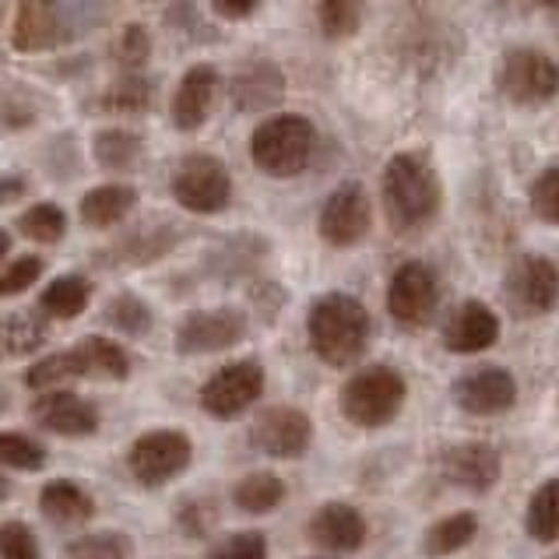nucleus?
Listing matches in <instances>:
<instances>
[{"label": "nucleus", "instance_id": "nucleus-42", "mask_svg": "<svg viewBox=\"0 0 559 559\" xmlns=\"http://www.w3.org/2000/svg\"><path fill=\"white\" fill-rule=\"evenodd\" d=\"M43 275V261L39 258H19L8 271H0V299H11L25 293L28 285H36Z\"/></svg>", "mask_w": 559, "mask_h": 559}, {"label": "nucleus", "instance_id": "nucleus-20", "mask_svg": "<svg viewBox=\"0 0 559 559\" xmlns=\"http://www.w3.org/2000/svg\"><path fill=\"white\" fill-rule=\"evenodd\" d=\"M310 538L328 552H356L366 542V521L353 503H324L310 518Z\"/></svg>", "mask_w": 559, "mask_h": 559}, {"label": "nucleus", "instance_id": "nucleus-21", "mask_svg": "<svg viewBox=\"0 0 559 559\" xmlns=\"http://www.w3.org/2000/svg\"><path fill=\"white\" fill-rule=\"evenodd\" d=\"M57 32H60L57 0H22L19 14H14V32H11L14 50H22V53L46 50V46L57 43Z\"/></svg>", "mask_w": 559, "mask_h": 559}, {"label": "nucleus", "instance_id": "nucleus-35", "mask_svg": "<svg viewBox=\"0 0 559 559\" xmlns=\"http://www.w3.org/2000/svg\"><path fill=\"white\" fill-rule=\"evenodd\" d=\"M106 321L114 324L120 334H131V338H138V334H148L152 310H148V302L138 299V296H117L106 307Z\"/></svg>", "mask_w": 559, "mask_h": 559}, {"label": "nucleus", "instance_id": "nucleus-4", "mask_svg": "<svg viewBox=\"0 0 559 559\" xmlns=\"http://www.w3.org/2000/svg\"><path fill=\"white\" fill-rule=\"evenodd\" d=\"M405 397L408 383L402 373L391 370V366H370V370H359L342 388V412L348 423L362 429H380L402 412Z\"/></svg>", "mask_w": 559, "mask_h": 559}, {"label": "nucleus", "instance_id": "nucleus-32", "mask_svg": "<svg viewBox=\"0 0 559 559\" xmlns=\"http://www.w3.org/2000/svg\"><path fill=\"white\" fill-rule=\"evenodd\" d=\"M127 556H131V542L120 532L82 535L63 549V559H127Z\"/></svg>", "mask_w": 559, "mask_h": 559}, {"label": "nucleus", "instance_id": "nucleus-18", "mask_svg": "<svg viewBox=\"0 0 559 559\" xmlns=\"http://www.w3.org/2000/svg\"><path fill=\"white\" fill-rule=\"evenodd\" d=\"M229 95L239 114L271 109V106H278L285 95V74L271 60H250L236 71Z\"/></svg>", "mask_w": 559, "mask_h": 559}, {"label": "nucleus", "instance_id": "nucleus-33", "mask_svg": "<svg viewBox=\"0 0 559 559\" xmlns=\"http://www.w3.org/2000/svg\"><path fill=\"white\" fill-rule=\"evenodd\" d=\"M19 229L36 239V243H57V239L68 233V215L57 204H32L28 212L19 218Z\"/></svg>", "mask_w": 559, "mask_h": 559}, {"label": "nucleus", "instance_id": "nucleus-40", "mask_svg": "<svg viewBox=\"0 0 559 559\" xmlns=\"http://www.w3.org/2000/svg\"><path fill=\"white\" fill-rule=\"evenodd\" d=\"M148 53H152L148 32L141 28V25H127V28L120 32V39H117V60H120V68H127V71L145 68V63H148Z\"/></svg>", "mask_w": 559, "mask_h": 559}, {"label": "nucleus", "instance_id": "nucleus-47", "mask_svg": "<svg viewBox=\"0 0 559 559\" xmlns=\"http://www.w3.org/2000/svg\"><path fill=\"white\" fill-rule=\"evenodd\" d=\"M4 497H8V478L0 475V500H4Z\"/></svg>", "mask_w": 559, "mask_h": 559}, {"label": "nucleus", "instance_id": "nucleus-17", "mask_svg": "<svg viewBox=\"0 0 559 559\" xmlns=\"http://www.w3.org/2000/svg\"><path fill=\"white\" fill-rule=\"evenodd\" d=\"M500 454L489 443H457L443 454V475L447 483H454L468 492H489L500 483Z\"/></svg>", "mask_w": 559, "mask_h": 559}, {"label": "nucleus", "instance_id": "nucleus-45", "mask_svg": "<svg viewBox=\"0 0 559 559\" xmlns=\"http://www.w3.org/2000/svg\"><path fill=\"white\" fill-rule=\"evenodd\" d=\"M535 4H542V8H549V11H559V0H535Z\"/></svg>", "mask_w": 559, "mask_h": 559}, {"label": "nucleus", "instance_id": "nucleus-44", "mask_svg": "<svg viewBox=\"0 0 559 559\" xmlns=\"http://www.w3.org/2000/svg\"><path fill=\"white\" fill-rule=\"evenodd\" d=\"M8 250H11V236H8L4 229H0V261L8 258Z\"/></svg>", "mask_w": 559, "mask_h": 559}, {"label": "nucleus", "instance_id": "nucleus-5", "mask_svg": "<svg viewBox=\"0 0 559 559\" xmlns=\"http://www.w3.org/2000/svg\"><path fill=\"white\" fill-rule=\"evenodd\" d=\"M497 88L518 106H542L559 92V63L528 46L507 50L497 68Z\"/></svg>", "mask_w": 559, "mask_h": 559}, {"label": "nucleus", "instance_id": "nucleus-29", "mask_svg": "<svg viewBox=\"0 0 559 559\" xmlns=\"http://www.w3.org/2000/svg\"><path fill=\"white\" fill-rule=\"evenodd\" d=\"M475 535H478V518L475 514L443 518L440 524H433V528L426 532V552L429 556H451L457 549H465Z\"/></svg>", "mask_w": 559, "mask_h": 559}, {"label": "nucleus", "instance_id": "nucleus-1", "mask_svg": "<svg viewBox=\"0 0 559 559\" xmlns=\"http://www.w3.org/2000/svg\"><path fill=\"white\" fill-rule=\"evenodd\" d=\"M383 207H388V218L397 233H412L433 222L440 212L443 190L433 166L426 163L423 155L402 152L394 155L388 166H383Z\"/></svg>", "mask_w": 559, "mask_h": 559}, {"label": "nucleus", "instance_id": "nucleus-13", "mask_svg": "<svg viewBox=\"0 0 559 559\" xmlns=\"http://www.w3.org/2000/svg\"><path fill=\"white\" fill-rule=\"evenodd\" d=\"M313 440V426L299 408H267L250 429V443L267 457H299Z\"/></svg>", "mask_w": 559, "mask_h": 559}, {"label": "nucleus", "instance_id": "nucleus-19", "mask_svg": "<svg viewBox=\"0 0 559 559\" xmlns=\"http://www.w3.org/2000/svg\"><path fill=\"white\" fill-rule=\"evenodd\" d=\"M215 92H218V71L212 63H194L180 78V88L173 95V123L180 131H198L207 120V114H212Z\"/></svg>", "mask_w": 559, "mask_h": 559}, {"label": "nucleus", "instance_id": "nucleus-3", "mask_svg": "<svg viewBox=\"0 0 559 559\" xmlns=\"http://www.w3.org/2000/svg\"><path fill=\"white\" fill-rule=\"evenodd\" d=\"M317 145V131L307 117L299 114H278L267 117L250 138V158L253 166L275 180L299 177L310 166Z\"/></svg>", "mask_w": 559, "mask_h": 559}, {"label": "nucleus", "instance_id": "nucleus-9", "mask_svg": "<svg viewBox=\"0 0 559 559\" xmlns=\"http://www.w3.org/2000/svg\"><path fill=\"white\" fill-rule=\"evenodd\" d=\"M440 285L437 275L419 261H408L394 271L388 285V310L402 328H423L437 313Z\"/></svg>", "mask_w": 559, "mask_h": 559}, {"label": "nucleus", "instance_id": "nucleus-43", "mask_svg": "<svg viewBox=\"0 0 559 559\" xmlns=\"http://www.w3.org/2000/svg\"><path fill=\"white\" fill-rule=\"evenodd\" d=\"M258 4H261V0H212L215 14H222V19H229V22L250 19V14L258 11Z\"/></svg>", "mask_w": 559, "mask_h": 559}, {"label": "nucleus", "instance_id": "nucleus-38", "mask_svg": "<svg viewBox=\"0 0 559 559\" xmlns=\"http://www.w3.org/2000/svg\"><path fill=\"white\" fill-rule=\"evenodd\" d=\"M528 198H532V212L542 222H549V226H559V166L538 173Z\"/></svg>", "mask_w": 559, "mask_h": 559}, {"label": "nucleus", "instance_id": "nucleus-25", "mask_svg": "<svg viewBox=\"0 0 559 559\" xmlns=\"http://www.w3.org/2000/svg\"><path fill=\"white\" fill-rule=\"evenodd\" d=\"M92 299V285L82 275H60L43 289L39 307L46 317H57V321H74L78 313L88 310Z\"/></svg>", "mask_w": 559, "mask_h": 559}, {"label": "nucleus", "instance_id": "nucleus-23", "mask_svg": "<svg viewBox=\"0 0 559 559\" xmlns=\"http://www.w3.org/2000/svg\"><path fill=\"white\" fill-rule=\"evenodd\" d=\"M74 359L82 366V377L92 380H127L131 377V356L123 353L117 342L88 334L74 345Z\"/></svg>", "mask_w": 559, "mask_h": 559}, {"label": "nucleus", "instance_id": "nucleus-39", "mask_svg": "<svg viewBox=\"0 0 559 559\" xmlns=\"http://www.w3.org/2000/svg\"><path fill=\"white\" fill-rule=\"evenodd\" d=\"M0 559H43L39 542L32 535L28 524L22 521L0 524Z\"/></svg>", "mask_w": 559, "mask_h": 559}, {"label": "nucleus", "instance_id": "nucleus-36", "mask_svg": "<svg viewBox=\"0 0 559 559\" xmlns=\"http://www.w3.org/2000/svg\"><path fill=\"white\" fill-rule=\"evenodd\" d=\"M152 103V85L145 78H123L114 88L103 95V106L114 109V114H141Z\"/></svg>", "mask_w": 559, "mask_h": 559}, {"label": "nucleus", "instance_id": "nucleus-2", "mask_svg": "<svg viewBox=\"0 0 559 559\" xmlns=\"http://www.w3.org/2000/svg\"><path fill=\"white\" fill-rule=\"evenodd\" d=\"M310 348L331 366H348L366 353L370 342V313L359 299L331 293L317 299L307 317Z\"/></svg>", "mask_w": 559, "mask_h": 559}, {"label": "nucleus", "instance_id": "nucleus-11", "mask_svg": "<svg viewBox=\"0 0 559 559\" xmlns=\"http://www.w3.org/2000/svg\"><path fill=\"white\" fill-rule=\"evenodd\" d=\"M247 334V317L239 310H198L183 317V324L177 331V348L183 356H207L233 348L236 342H243Z\"/></svg>", "mask_w": 559, "mask_h": 559}, {"label": "nucleus", "instance_id": "nucleus-27", "mask_svg": "<svg viewBox=\"0 0 559 559\" xmlns=\"http://www.w3.org/2000/svg\"><path fill=\"white\" fill-rule=\"evenodd\" d=\"M362 14L366 0H317V25L331 43L353 39L362 25Z\"/></svg>", "mask_w": 559, "mask_h": 559}, {"label": "nucleus", "instance_id": "nucleus-14", "mask_svg": "<svg viewBox=\"0 0 559 559\" xmlns=\"http://www.w3.org/2000/svg\"><path fill=\"white\" fill-rule=\"evenodd\" d=\"M32 415L43 429H50L53 437H92L99 429V408L85 397H78L71 391H43L36 402H32Z\"/></svg>", "mask_w": 559, "mask_h": 559}, {"label": "nucleus", "instance_id": "nucleus-6", "mask_svg": "<svg viewBox=\"0 0 559 559\" xmlns=\"http://www.w3.org/2000/svg\"><path fill=\"white\" fill-rule=\"evenodd\" d=\"M173 198L194 215H218L233 201V177L215 155H187L177 177H173Z\"/></svg>", "mask_w": 559, "mask_h": 559}, {"label": "nucleus", "instance_id": "nucleus-16", "mask_svg": "<svg viewBox=\"0 0 559 559\" xmlns=\"http://www.w3.org/2000/svg\"><path fill=\"white\" fill-rule=\"evenodd\" d=\"M500 338V321L486 302L468 299L461 307L451 310V317L443 321V345L457 356H475L486 353Z\"/></svg>", "mask_w": 559, "mask_h": 559}, {"label": "nucleus", "instance_id": "nucleus-28", "mask_svg": "<svg viewBox=\"0 0 559 559\" xmlns=\"http://www.w3.org/2000/svg\"><path fill=\"white\" fill-rule=\"evenodd\" d=\"M524 524H528V535L535 542H556L559 538V478H549V483L535 492Z\"/></svg>", "mask_w": 559, "mask_h": 559}, {"label": "nucleus", "instance_id": "nucleus-15", "mask_svg": "<svg viewBox=\"0 0 559 559\" xmlns=\"http://www.w3.org/2000/svg\"><path fill=\"white\" fill-rule=\"evenodd\" d=\"M454 402L472 415H500L518 402V380L503 366H483L454 383Z\"/></svg>", "mask_w": 559, "mask_h": 559}, {"label": "nucleus", "instance_id": "nucleus-22", "mask_svg": "<svg viewBox=\"0 0 559 559\" xmlns=\"http://www.w3.org/2000/svg\"><path fill=\"white\" fill-rule=\"evenodd\" d=\"M138 204V190L127 187V183H103V187H92L88 194L82 198V222L92 229H109L123 222L127 215L134 212Z\"/></svg>", "mask_w": 559, "mask_h": 559}, {"label": "nucleus", "instance_id": "nucleus-8", "mask_svg": "<svg viewBox=\"0 0 559 559\" xmlns=\"http://www.w3.org/2000/svg\"><path fill=\"white\" fill-rule=\"evenodd\" d=\"M264 391V370L261 362L253 359H239L222 366L218 373L207 377V383L201 388V408L215 419H236L243 415Z\"/></svg>", "mask_w": 559, "mask_h": 559}, {"label": "nucleus", "instance_id": "nucleus-30", "mask_svg": "<svg viewBox=\"0 0 559 559\" xmlns=\"http://www.w3.org/2000/svg\"><path fill=\"white\" fill-rule=\"evenodd\" d=\"M92 152L103 169H131L141 155V138L131 131H99Z\"/></svg>", "mask_w": 559, "mask_h": 559}, {"label": "nucleus", "instance_id": "nucleus-41", "mask_svg": "<svg viewBox=\"0 0 559 559\" xmlns=\"http://www.w3.org/2000/svg\"><path fill=\"white\" fill-rule=\"evenodd\" d=\"M207 559H267V542L258 532H239L207 552Z\"/></svg>", "mask_w": 559, "mask_h": 559}, {"label": "nucleus", "instance_id": "nucleus-24", "mask_svg": "<svg viewBox=\"0 0 559 559\" xmlns=\"http://www.w3.org/2000/svg\"><path fill=\"white\" fill-rule=\"evenodd\" d=\"M39 510L57 524H82L95 514V500L71 478H57V483L43 486Z\"/></svg>", "mask_w": 559, "mask_h": 559}, {"label": "nucleus", "instance_id": "nucleus-10", "mask_svg": "<svg viewBox=\"0 0 559 559\" xmlns=\"http://www.w3.org/2000/svg\"><path fill=\"white\" fill-rule=\"evenodd\" d=\"M373 207L359 183H342L321 207V236L331 247H356L370 236Z\"/></svg>", "mask_w": 559, "mask_h": 559}, {"label": "nucleus", "instance_id": "nucleus-12", "mask_svg": "<svg viewBox=\"0 0 559 559\" xmlns=\"http://www.w3.org/2000/svg\"><path fill=\"white\" fill-rule=\"evenodd\" d=\"M507 299L514 302V310H521L524 317L549 313L559 299L556 264L549 258H538V253L521 258L507 275Z\"/></svg>", "mask_w": 559, "mask_h": 559}, {"label": "nucleus", "instance_id": "nucleus-7", "mask_svg": "<svg viewBox=\"0 0 559 559\" xmlns=\"http://www.w3.org/2000/svg\"><path fill=\"white\" fill-rule=\"evenodd\" d=\"M190 457H194V447L177 429H152V433L138 437L127 451V468L138 478L141 486H166L169 478H177L187 472Z\"/></svg>", "mask_w": 559, "mask_h": 559}, {"label": "nucleus", "instance_id": "nucleus-34", "mask_svg": "<svg viewBox=\"0 0 559 559\" xmlns=\"http://www.w3.org/2000/svg\"><path fill=\"white\" fill-rule=\"evenodd\" d=\"M0 465L19 472H39L46 465V447L25 433H0Z\"/></svg>", "mask_w": 559, "mask_h": 559}, {"label": "nucleus", "instance_id": "nucleus-31", "mask_svg": "<svg viewBox=\"0 0 559 559\" xmlns=\"http://www.w3.org/2000/svg\"><path fill=\"white\" fill-rule=\"evenodd\" d=\"M82 377V366H78L74 359V348H68V353H53V356H46L39 359L36 366L28 370V388L32 391H60V383H68V380H78Z\"/></svg>", "mask_w": 559, "mask_h": 559}, {"label": "nucleus", "instance_id": "nucleus-46", "mask_svg": "<svg viewBox=\"0 0 559 559\" xmlns=\"http://www.w3.org/2000/svg\"><path fill=\"white\" fill-rule=\"evenodd\" d=\"M4 412H8V391L0 388V415H4Z\"/></svg>", "mask_w": 559, "mask_h": 559}, {"label": "nucleus", "instance_id": "nucleus-37", "mask_svg": "<svg viewBox=\"0 0 559 559\" xmlns=\"http://www.w3.org/2000/svg\"><path fill=\"white\" fill-rule=\"evenodd\" d=\"M4 342H8V353L11 356L36 353V348L46 342V324L39 321L36 313H19V317H11V321H8Z\"/></svg>", "mask_w": 559, "mask_h": 559}, {"label": "nucleus", "instance_id": "nucleus-26", "mask_svg": "<svg viewBox=\"0 0 559 559\" xmlns=\"http://www.w3.org/2000/svg\"><path fill=\"white\" fill-rule=\"evenodd\" d=\"M233 500L239 510H247V514H271V510L285 500V483L271 472H253L236 483Z\"/></svg>", "mask_w": 559, "mask_h": 559}]
</instances>
